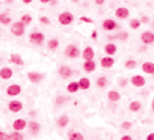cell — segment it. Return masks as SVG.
<instances>
[{"label":"cell","instance_id":"cell-1","mask_svg":"<svg viewBox=\"0 0 154 140\" xmlns=\"http://www.w3.org/2000/svg\"><path fill=\"white\" fill-rule=\"evenodd\" d=\"M74 20V16L69 12H64L62 14L59 18V21L62 25H68Z\"/></svg>","mask_w":154,"mask_h":140},{"label":"cell","instance_id":"cell-2","mask_svg":"<svg viewBox=\"0 0 154 140\" xmlns=\"http://www.w3.org/2000/svg\"><path fill=\"white\" fill-rule=\"evenodd\" d=\"M11 32L14 35L18 36L23 35L24 33V24L20 22L14 24L11 27Z\"/></svg>","mask_w":154,"mask_h":140},{"label":"cell","instance_id":"cell-3","mask_svg":"<svg viewBox=\"0 0 154 140\" xmlns=\"http://www.w3.org/2000/svg\"><path fill=\"white\" fill-rule=\"evenodd\" d=\"M142 41L147 44L154 42V33L151 32H145L141 35Z\"/></svg>","mask_w":154,"mask_h":140},{"label":"cell","instance_id":"cell-4","mask_svg":"<svg viewBox=\"0 0 154 140\" xmlns=\"http://www.w3.org/2000/svg\"><path fill=\"white\" fill-rule=\"evenodd\" d=\"M31 42L36 44H40L44 39V36L41 33H34L30 36Z\"/></svg>","mask_w":154,"mask_h":140},{"label":"cell","instance_id":"cell-5","mask_svg":"<svg viewBox=\"0 0 154 140\" xmlns=\"http://www.w3.org/2000/svg\"><path fill=\"white\" fill-rule=\"evenodd\" d=\"M131 83L137 87H141L144 85L146 81L143 77L141 76H135L132 77Z\"/></svg>","mask_w":154,"mask_h":140},{"label":"cell","instance_id":"cell-6","mask_svg":"<svg viewBox=\"0 0 154 140\" xmlns=\"http://www.w3.org/2000/svg\"><path fill=\"white\" fill-rule=\"evenodd\" d=\"M21 91V87L18 85H12L7 89V93L11 96H15L18 95Z\"/></svg>","mask_w":154,"mask_h":140},{"label":"cell","instance_id":"cell-7","mask_svg":"<svg viewBox=\"0 0 154 140\" xmlns=\"http://www.w3.org/2000/svg\"><path fill=\"white\" fill-rule=\"evenodd\" d=\"M65 54L70 58H75L78 55L79 51L75 46L69 45L65 50Z\"/></svg>","mask_w":154,"mask_h":140},{"label":"cell","instance_id":"cell-8","mask_svg":"<svg viewBox=\"0 0 154 140\" xmlns=\"http://www.w3.org/2000/svg\"><path fill=\"white\" fill-rule=\"evenodd\" d=\"M116 16L120 19H125L128 17L129 12L128 9L125 8H120L117 9L116 11Z\"/></svg>","mask_w":154,"mask_h":140},{"label":"cell","instance_id":"cell-9","mask_svg":"<svg viewBox=\"0 0 154 140\" xmlns=\"http://www.w3.org/2000/svg\"><path fill=\"white\" fill-rule=\"evenodd\" d=\"M9 109L14 112H20L22 108H23V104L19 101H17V100H14L11 101L9 103Z\"/></svg>","mask_w":154,"mask_h":140},{"label":"cell","instance_id":"cell-10","mask_svg":"<svg viewBox=\"0 0 154 140\" xmlns=\"http://www.w3.org/2000/svg\"><path fill=\"white\" fill-rule=\"evenodd\" d=\"M29 80L35 83H39L43 79V76L37 73H29L28 74Z\"/></svg>","mask_w":154,"mask_h":140},{"label":"cell","instance_id":"cell-11","mask_svg":"<svg viewBox=\"0 0 154 140\" xmlns=\"http://www.w3.org/2000/svg\"><path fill=\"white\" fill-rule=\"evenodd\" d=\"M26 121L23 119H18L15 121L13 124V127L17 130H21L26 126Z\"/></svg>","mask_w":154,"mask_h":140},{"label":"cell","instance_id":"cell-12","mask_svg":"<svg viewBox=\"0 0 154 140\" xmlns=\"http://www.w3.org/2000/svg\"><path fill=\"white\" fill-rule=\"evenodd\" d=\"M143 71L147 74L154 73V64L152 62H145L142 65Z\"/></svg>","mask_w":154,"mask_h":140},{"label":"cell","instance_id":"cell-13","mask_svg":"<svg viewBox=\"0 0 154 140\" xmlns=\"http://www.w3.org/2000/svg\"><path fill=\"white\" fill-rule=\"evenodd\" d=\"M83 56L86 61H90L94 57V51L91 47H87L83 51Z\"/></svg>","mask_w":154,"mask_h":140},{"label":"cell","instance_id":"cell-14","mask_svg":"<svg viewBox=\"0 0 154 140\" xmlns=\"http://www.w3.org/2000/svg\"><path fill=\"white\" fill-rule=\"evenodd\" d=\"M116 24L113 20H107L104 22L102 27L104 30L109 31V30H113L116 27Z\"/></svg>","mask_w":154,"mask_h":140},{"label":"cell","instance_id":"cell-15","mask_svg":"<svg viewBox=\"0 0 154 140\" xmlns=\"http://www.w3.org/2000/svg\"><path fill=\"white\" fill-rule=\"evenodd\" d=\"M114 63V61L113 59L109 58V57H106L102 59L101 61V65L102 67L105 68H109L113 66V65Z\"/></svg>","mask_w":154,"mask_h":140},{"label":"cell","instance_id":"cell-16","mask_svg":"<svg viewBox=\"0 0 154 140\" xmlns=\"http://www.w3.org/2000/svg\"><path fill=\"white\" fill-rule=\"evenodd\" d=\"M59 74L62 78L65 79L70 76L71 74V71L68 67L63 66L59 70Z\"/></svg>","mask_w":154,"mask_h":140},{"label":"cell","instance_id":"cell-17","mask_svg":"<svg viewBox=\"0 0 154 140\" xmlns=\"http://www.w3.org/2000/svg\"><path fill=\"white\" fill-rule=\"evenodd\" d=\"M13 73L12 70L9 68H3L1 71V73H0V75H1L2 78L4 79H9L12 76Z\"/></svg>","mask_w":154,"mask_h":140},{"label":"cell","instance_id":"cell-18","mask_svg":"<svg viewBox=\"0 0 154 140\" xmlns=\"http://www.w3.org/2000/svg\"><path fill=\"white\" fill-rule=\"evenodd\" d=\"M11 62L18 65H24V63L21 59V58L19 55L17 54H12Z\"/></svg>","mask_w":154,"mask_h":140},{"label":"cell","instance_id":"cell-19","mask_svg":"<svg viewBox=\"0 0 154 140\" xmlns=\"http://www.w3.org/2000/svg\"><path fill=\"white\" fill-rule=\"evenodd\" d=\"M90 81L87 78H83L79 82V85L82 89H87L90 87Z\"/></svg>","mask_w":154,"mask_h":140},{"label":"cell","instance_id":"cell-20","mask_svg":"<svg viewBox=\"0 0 154 140\" xmlns=\"http://www.w3.org/2000/svg\"><path fill=\"white\" fill-rule=\"evenodd\" d=\"M84 68L87 72H91L93 71L95 68V64L93 61H88L84 64Z\"/></svg>","mask_w":154,"mask_h":140},{"label":"cell","instance_id":"cell-21","mask_svg":"<svg viewBox=\"0 0 154 140\" xmlns=\"http://www.w3.org/2000/svg\"><path fill=\"white\" fill-rule=\"evenodd\" d=\"M108 98L111 101H116L120 99V95L117 92L114 91H110L108 93Z\"/></svg>","mask_w":154,"mask_h":140},{"label":"cell","instance_id":"cell-22","mask_svg":"<svg viewBox=\"0 0 154 140\" xmlns=\"http://www.w3.org/2000/svg\"><path fill=\"white\" fill-rule=\"evenodd\" d=\"M105 51L110 55H113L116 51V47L114 44H109L105 47Z\"/></svg>","mask_w":154,"mask_h":140},{"label":"cell","instance_id":"cell-23","mask_svg":"<svg viewBox=\"0 0 154 140\" xmlns=\"http://www.w3.org/2000/svg\"><path fill=\"white\" fill-rule=\"evenodd\" d=\"M79 86V83H77L76 82H72L68 85V86L67 87V89L69 92L73 93L78 91Z\"/></svg>","mask_w":154,"mask_h":140},{"label":"cell","instance_id":"cell-24","mask_svg":"<svg viewBox=\"0 0 154 140\" xmlns=\"http://www.w3.org/2000/svg\"><path fill=\"white\" fill-rule=\"evenodd\" d=\"M0 21L5 25H8L11 22V18L8 16L7 14H2L0 16Z\"/></svg>","mask_w":154,"mask_h":140},{"label":"cell","instance_id":"cell-25","mask_svg":"<svg viewBox=\"0 0 154 140\" xmlns=\"http://www.w3.org/2000/svg\"><path fill=\"white\" fill-rule=\"evenodd\" d=\"M29 127H30V129L32 130V131L35 133H37L39 132V129H40V125L38 123L34 122V121L30 122Z\"/></svg>","mask_w":154,"mask_h":140},{"label":"cell","instance_id":"cell-26","mask_svg":"<svg viewBox=\"0 0 154 140\" xmlns=\"http://www.w3.org/2000/svg\"><path fill=\"white\" fill-rule=\"evenodd\" d=\"M141 107V104L138 101H134L130 104L129 109L133 112H137L139 110Z\"/></svg>","mask_w":154,"mask_h":140},{"label":"cell","instance_id":"cell-27","mask_svg":"<svg viewBox=\"0 0 154 140\" xmlns=\"http://www.w3.org/2000/svg\"><path fill=\"white\" fill-rule=\"evenodd\" d=\"M130 26L133 29H137L140 26V21L137 19L132 20L130 21Z\"/></svg>","mask_w":154,"mask_h":140},{"label":"cell","instance_id":"cell-28","mask_svg":"<svg viewBox=\"0 0 154 140\" xmlns=\"http://www.w3.org/2000/svg\"><path fill=\"white\" fill-rule=\"evenodd\" d=\"M68 123V118L66 116H63L59 120V124L60 127H65Z\"/></svg>","mask_w":154,"mask_h":140},{"label":"cell","instance_id":"cell-29","mask_svg":"<svg viewBox=\"0 0 154 140\" xmlns=\"http://www.w3.org/2000/svg\"><path fill=\"white\" fill-rule=\"evenodd\" d=\"M83 139V136L80 133H74L70 136V139L71 140H81Z\"/></svg>","mask_w":154,"mask_h":140},{"label":"cell","instance_id":"cell-30","mask_svg":"<svg viewBox=\"0 0 154 140\" xmlns=\"http://www.w3.org/2000/svg\"><path fill=\"white\" fill-rule=\"evenodd\" d=\"M48 47L50 48V49H55L56 48L58 45H59V42L56 40V39H53V40H51L48 44Z\"/></svg>","mask_w":154,"mask_h":140},{"label":"cell","instance_id":"cell-31","mask_svg":"<svg viewBox=\"0 0 154 140\" xmlns=\"http://www.w3.org/2000/svg\"><path fill=\"white\" fill-rule=\"evenodd\" d=\"M11 139H14V140H21L23 139V136L21 134L18 133V132H15L11 134Z\"/></svg>","mask_w":154,"mask_h":140},{"label":"cell","instance_id":"cell-32","mask_svg":"<svg viewBox=\"0 0 154 140\" xmlns=\"http://www.w3.org/2000/svg\"><path fill=\"white\" fill-rule=\"evenodd\" d=\"M136 66V62L133 60H129L125 64V67L128 69H133Z\"/></svg>","mask_w":154,"mask_h":140},{"label":"cell","instance_id":"cell-33","mask_svg":"<svg viewBox=\"0 0 154 140\" xmlns=\"http://www.w3.org/2000/svg\"><path fill=\"white\" fill-rule=\"evenodd\" d=\"M21 20H22V21L23 22V23H24V24H30V22L32 21V17H31L30 15H24V16L22 17Z\"/></svg>","mask_w":154,"mask_h":140},{"label":"cell","instance_id":"cell-34","mask_svg":"<svg viewBox=\"0 0 154 140\" xmlns=\"http://www.w3.org/2000/svg\"><path fill=\"white\" fill-rule=\"evenodd\" d=\"M105 83H106V79L104 77H100L97 80V84L100 87H104L105 86Z\"/></svg>","mask_w":154,"mask_h":140},{"label":"cell","instance_id":"cell-35","mask_svg":"<svg viewBox=\"0 0 154 140\" xmlns=\"http://www.w3.org/2000/svg\"><path fill=\"white\" fill-rule=\"evenodd\" d=\"M128 37V34L126 32H122L119 35H117V38L120 39L122 40H125Z\"/></svg>","mask_w":154,"mask_h":140},{"label":"cell","instance_id":"cell-36","mask_svg":"<svg viewBox=\"0 0 154 140\" xmlns=\"http://www.w3.org/2000/svg\"><path fill=\"white\" fill-rule=\"evenodd\" d=\"M0 139H11V136L4 132H0Z\"/></svg>","mask_w":154,"mask_h":140},{"label":"cell","instance_id":"cell-37","mask_svg":"<svg viewBox=\"0 0 154 140\" xmlns=\"http://www.w3.org/2000/svg\"><path fill=\"white\" fill-rule=\"evenodd\" d=\"M80 20L83 22H85V23H93V21L92 20L89 18H87L86 17H81L80 18Z\"/></svg>","mask_w":154,"mask_h":140},{"label":"cell","instance_id":"cell-38","mask_svg":"<svg viewBox=\"0 0 154 140\" xmlns=\"http://www.w3.org/2000/svg\"><path fill=\"white\" fill-rule=\"evenodd\" d=\"M131 123H129V122H128V121H125L122 124V127L125 129V130H128L131 128Z\"/></svg>","mask_w":154,"mask_h":140},{"label":"cell","instance_id":"cell-39","mask_svg":"<svg viewBox=\"0 0 154 140\" xmlns=\"http://www.w3.org/2000/svg\"><path fill=\"white\" fill-rule=\"evenodd\" d=\"M40 21L43 23L44 24H48L50 23V21L49 20L45 17H42L41 19H40Z\"/></svg>","mask_w":154,"mask_h":140},{"label":"cell","instance_id":"cell-40","mask_svg":"<svg viewBox=\"0 0 154 140\" xmlns=\"http://www.w3.org/2000/svg\"><path fill=\"white\" fill-rule=\"evenodd\" d=\"M149 21V18L146 17H143L142 18H141V21L143 23H148Z\"/></svg>","mask_w":154,"mask_h":140},{"label":"cell","instance_id":"cell-41","mask_svg":"<svg viewBox=\"0 0 154 140\" xmlns=\"http://www.w3.org/2000/svg\"><path fill=\"white\" fill-rule=\"evenodd\" d=\"M147 139L148 140H154V133H151V134H150V135L147 136Z\"/></svg>","mask_w":154,"mask_h":140},{"label":"cell","instance_id":"cell-42","mask_svg":"<svg viewBox=\"0 0 154 140\" xmlns=\"http://www.w3.org/2000/svg\"><path fill=\"white\" fill-rule=\"evenodd\" d=\"M105 2V0H95V2L97 5H102Z\"/></svg>","mask_w":154,"mask_h":140},{"label":"cell","instance_id":"cell-43","mask_svg":"<svg viewBox=\"0 0 154 140\" xmlns=\"http://www.w3.org/2000/svg\"><path fill=\"white\" fill-rule=\"evenodd\" d=\"M122 140H131V138L130 136H123L122 138Z\"/></svg>","mask_w":154,"mask_h":140},{"label":"cell","instance_id":"cell-44","mask_svg":"<svg viewBox=\"0 0 154 140\" xmlns=\"http://www.w3.org/2000/svg\"><path fill=\"white\" fill-rule=\"evenodd\" d=\"M23 1L26 4H29L32 2V0H23Z\"/></svg>","mask_w":154,"mask_h":140},{"label":"cell","instance_id":"cell-45","mask_svg":"<svg viewBox=\"0 0 154 140\" xmlns=\"http://www.w3.org/2000/svg\"><path fill=\"white\" fill-rule=\"evenodd\" d=\"M50 0H40V2H42V3H48Z\"/></svg>","mask_w":154,"mask_h":140},{"label":"cell","instance_id":"cell-46","mask_svg":"<svg viewBox=\"0 0 154 140\" xmlns=\"http://www.w3.org/2000/svg\"><path fill=\"white\" fill-rule=\"evenodd\" d=\"M152 108H153V109L154 110V100H153V101L152 102Z\"/></svg>","mask_w":154,"mask_h":140},{"label":"cell","instance_id":"cell-47","mask_svg":"<svg viewBox=\"0 0 154 140\" xmlns=\"http://www.w3.org/2000/svg\"><path fill=\"white\" fill-rule=\"evenodd\" d=\"M72 1L73 2H74V3H77V2H78L79 1V0H72Z\"/></svg>","mask_w":154,"mask_h":140}]
</instances>
